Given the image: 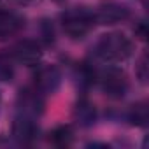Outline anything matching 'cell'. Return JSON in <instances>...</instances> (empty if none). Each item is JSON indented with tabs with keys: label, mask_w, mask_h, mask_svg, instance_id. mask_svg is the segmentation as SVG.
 <instances>
[{
	"label": "cell",
	"mask_w": 149,
	"mask_h": 149,
	"mask_svg": "<svg viewBox=\"0 0 149 149\" xmlns=\"http://www.w3.org/2000/svg\"><path fill=\"white\" fill-rule=\"evenodd\" d=\"M93 51L105 61H123L132 54V42L123 33H105L97 40Z\"/></svg>",
	"instance_id": "1"
},
{
	"label": "cell",
	"mask_w": 149,
	"mask_h": 149,
	"mask_svg": "<svg viewBox=\"0 0 149 149\" xmlns=\"http://www.w3.org/2000/svg\"><path fill=\"white\" fill-rule=\"evenodd\" d=\"M95 25L93 11L86 7H72L61 14V26L70 39H83Z\"/></svg>",
	"instance_id": "2"
},
{
	"label": "cell",
	"mask_w": 149,
	"mask_h": 149,
	"mask_svg": "<svg viewBox=\"0 0 149 149\" xmlns=\"http://www.w3.org/2000/svg\"><path fill=\"white\" fill-rule=\"evenodd\" d=\"M95 16V23L100 25H116L121 21H126L130 18V11L126 6L114 2V0H104V2L97 7V11L93 13Z\"/></svg>",
	"instance_id": "3"
},
{
	"label": "cell",
	"mask_w": 149,
	"mask_h": 149,
	"mask_svg": "<svg viewBox=\"0 0 149 149\" xmlns=\"http://www.w3.org/2000/svg\"><path fill=\"white\" fill-rule=\"evenodd\" d=\"M98 79H100L102 90L111 98H121L128 90V79L125 76V72L119 68H114V67L107 68L105 72L100 74Z\"/></svg>",
	"instance_id": "4"
},
{
	"label": "cell",
	"mask_w": 149,
	"mask_h": 149,
	"mask_svg": "<svg viewBox=\"0 0 149 149\" xmlns=\"http://www.w3.org/2000/svg\"><path fill=\"white\" fill-rule=\"evenodd\" d=\"M13 56H14V60H16L18 63L26 65V67H33V65H37V63L40 61V58H42V49H40L39 42L26 39V40H19V42L14 46Z\"/></svg>",
	"instance_id": "5"
},
{
	"label": "cell",
	"mask_w": 149,
	"mask_h": 149,
	"mask_svg": "<svg viewBox=\"0 0 149 149\" xmlns=\"http://www.w3.org/2000/svg\"><path fill=\"white\" fill-rule=\"evenodd\" d=\"M18 107H19V112L25 116H30V118L39 116L44 111L42 93L37 88L35 90H30V88L21 90L18 95Z\"/></svg>",
	"instance_id": "6"
},
{
	"label": "cell",
	"mask_w": 149,
	"mask_h": 149,
	"mask_svg": "<svg viewBox=\"0 0 149 149\" xmlns=\"http://www.w3.org/2000/svg\"><path fill=\"white\" fill-rule=\"evenodd\" d=\"M61 84V72L54 65H44L35 74V88L40 93H54Z\"/></svg>",
	"instance_id": "7"
},
{
	"label": "cell",
	"mask_w": 149,
	"mask_h": 149,
	"mask_svg": "<svg viewBox=\"0 0 149 149\" xmlns=\"http://www.w3.org/2000/svg\"><path fill=\"white\" fill-rule=\"evenodd\" d=\"M37 133H39V128H37L33 118L19 114L14 119V123H13V135H14V139L19 144H32L37 139Z\"/></svg>",
	"instance_id": "8"
},
{
	"label": "cell",
	"mask_w": 149,
	"mask_h": 149,
	"mask_svg": "<svg viewBox=\"0 0 149 149\" xmlns=\"http://www.w3.org/2000/svg\"><path fill=\"white\" fill-rule=\"evenodd\" d=\"M25 21L21 16L6 11V9H0V39H7L14 33H18L23 28Z\"/></svg>",
	"instance_id": "9"
},
{
	"label": "cell",
	"mask_w": 149,
	"mask_h": 149,
	"mask_svg": "<svg viewBox=\"0 0 149 149\" xmlns=\"http://www.w3.org/2000/svg\"><path fill=\"white\" fill-rule=\"evenodd\" d=\"M74 118L77 119V123L81 126H91L97 119V111H95V105L86 100V98H81L77 104H76V109H74Z\"/></svg>",
	"instance_id": "10"
},
{
	"label": "cell",
	"mask_w": 149,
	"mask_h": 149,
	"mask_svg": "<svg viewBox=\"0 0 149 149\" xmlns=\"http://www.w3.org/2000/svg\"><path fill=\"white\" fill-rule=\"evenodd\" d=\"M128 119L135 126H147V123H149V104L146 100L133 104L128 111Z\"/></svg>",
	"instance_id": "11"
},
{
	"label": "cell",
	"mask_w": 149,
	"mask_h": 149,
	"mask_svg": "<svg viewBox=\"0 0 149 149\" xmlns=\"http://www.w3.org/2000/svg\"><path fill=\"white\" fill-rule=\"evenodd\" d=\"M49 140L58 147H67L74 140V132L68 125H60L49 133Z\"/></svg>",
	"instance_id": "12"
},
{
	"label": "cell",
	"mask_w": 149,
	"mask_h": 149,
	"mask_svg": "<svg viewBox=\"0 0 149 149\" xmlns=\"http://www.w3.org/2000/svg\"><path fill=\"white\" fill-rule=\"evenodd\" d=\"M13 76H14V67L9 56L0 54V81H11Z\"/></svg>",
	"instance_id": "13"
},
{
	"label": "cell",
	"mask_w": 149,
	"mask_h": 149,
	"mask_svg": "<svg viewBox=\"0 0 149 149\" xmlns=\"http://www.w3.org/2000/svg\"><path fill=\"white\" fill-rule=\"evenodd\" d=\"M135 74H137V77L140 79V83L147 81V56L146 54H142L139 58V65L135 68Z\"/></svg>",
	"instance_id": "14"
},
{
	"label": "cell",
	"mask_w": 149,
	"mask_h": 149,
	"mask_svg": "<svg viewBox=\"0 0 149 149\" xmlns=\"http://www.w3.org/2000/svg\"><path fill=\"white\" fill-rule=\"evenodd\" d=\"M135 37H139L140 40L146 39V23H144V21H140V23L135 26Z\"/></svg>",
	"instance_id": "15"
},
{
	"label": "cell",
	"mask_w": 149,
	"mask_h": 149,
	"mask_svg": "<svg viewBox=\"0 0 149 149\" xmlns=\"http://www.w3.org/2000/svg\"><path fill=\"white\" fill-rule=\"evenodd\" d=\"M18 2H21V4H30V2H33V0H18Z\"/></svg>",
	"instance_id": "16"
}]
</instances>
